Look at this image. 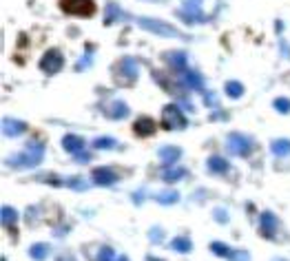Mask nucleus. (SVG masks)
Returning <instances> with one entry per match:
<instances>
[{"mask_svg": "<svg viewBox=\"0 0 290 261\" xmlns=\"http://www.w3.org/2000/svg\"><path fill=\"white\" fill-rule=\"evenodd\" d=\"M158 155H160V159H162V164H164V166H173L177 159L182 157V151L177 146H162L158 151Z\"/></svg>", "mask_w": 290, "mask_h": 261, "instance_id": "nucleus-13", "label": "nucleus"}, {"mask_svg": "<svg viewBox=\"0 0 290 261\" xmlns=\"http://www.w3.org/2000/svg\"><path fill=\"white\" fill-rule=\"evenodd\" d=\"M55 261H76V257H74L71 252H60V254H58V259H55Z\"/></svg>", "mask_w": 290, "mask_h": 261, "instance_id": "nucleus-38", "label": "nucleus"}, {"mask_svg": "<svg viewBox=\"0 0 290 261\" xmlns=\"http://www.w3.org/2000/svg\"><path fill=\"white\" fill-rule=\"evenodd\" d=\"M186 175H188L186 168H166L164 173H162L164 182H180V180H184Z\"/></svg>", "mask_w": 290, "mask_h": 261, "instance_id": "nucleus-24", "label": "nucleus"}, {"mask_svg": "<svg viewBox=\"0 0 290 261\" xmlns=\"http://www.w3.org/2000/svg\"><path fill=\"white\" fill-rule=\"evenodd\" d=\"M64 184L71 186V188H76V191H85V188H87V184L82 182V177H69V180H66Z\"/></svg>", "mask_w": 290, "mask_h": 261, "instance_id": "nucleus-31", "label": "nucleus"}, {"mask_svg": "<svg viewBox=\"0 0 290 261\" xmlns=\"http://www.w3.org/2000/svg\"><path fill=\"white\" fill-rule=\"evenodd\" d=\"M272 107L279 111V113H290V100L288 98H277L275 102H272Z\"/></svg>", "mask_w": 290, "mask_h": 261, "instance_id": "nucleus-29", "label": "nucleus"}, {"mask_svg": "<svg viewBox=\"0 0 290 261\" xmlns=\"http://www.w3.org/2000/svg\"><path fill=\"white\" fill-rule=\"evenodd\" d=\"M42 155H44V146L38 142H29L25 146V151L11 155L7 159V164L11 168H36L38 164L42 162Z\"/></svg>", "mask_w": 290, "mask_h": 261, "instance_id": "nucleus-1", "label": "nucleus"}, {"mask_svg": "<svg viewBox=\"0 0 290 261\" xmlns=\"http://www.w3.org/2000/svg\"><path fill=\"white\" fill-rule=\"evenodd\" d=\"M277 230V217L270 213V210H266V213H261V235L264 237H272Z\"/></svg>", "mask_w": 290, "mask_h": 261, "instance_id": "nucleus-14", "label": "nucleus"}, {"mask_svg": "<svg viewBox=\"0 0 290 261\" xmlns=\"http://www.w3.org/2000/svg\"><path fill=\"white\" fill-rule=\"evenodd\" d=\"M104 115L111 120H122V118H126L129 115V107H126L122 100H115V102H111L107 109H104Z\"/></svg>", "mask_w": 290, "mask_h": 261, "instance_id": "nucleus-11", "label": "nucleus"}, {"mask_svg": "<svg viewBox=\"0 0 290 261\" xmlns=\"http://www.w3.org/2000/svg\"><path fill=\"white\" fill-rule=\"evenodd\" d=\"M155 122L147 118V115H142V118H137L135 120V124H133V131H135V135H140V137H151L155 133Z\"/></svg>", "mask_w": 290, "mask_h": 261, "instance_id": "nucleus-10", "label": "nucleus"}, {"mask_svg": "<svg viewBox=\"0 0 290 261\" xmlns=\"http://www.w3.org/2000/svg\"><path fill=\"white\" fill-rule=\"evenodd\" d=\"M270 153L275 157H283V155L290 153V140H275L270 144Z\"/></svg>", "mask_w": 290, "mask_h": 261, "instance_id": "nucleus-21", "label": "nucleus"}, {"mask_svg": "<svg viewBox=\"0 0 290 261\" xmlns=\"http://www.w3.org/2000/svg\"><path fill=\"white\" fill-rule=\"evenodd\" d=\"M224 91H226V96H228V98H242L244 86H242V82L228 80V82H226V86H224Z\"/></svg>", "mask_w": 290, "mask_h": 261, "instance_id": "nucleus-25", "label": "nucleus"}, {"mask_svg": "<svg viewBox=\"0 0 290 261\" xmlns=\"http://www.w3.org/2000/svg\"><path fill=\"white\" fill-rule=\"evenodd\" d=\"M74 159H76V162H80V164H87V162H89V153L80 151V153H76V155H74Z\"/></svg>", "mask_w": 290, "mask_h": 261, "instance_id": "nucleus-34", "label": "nucleus"}, {"mask_svg": "<svg viewBox=\"0 0 290 261\" xmlns=\"http://www.w3.org/2000/svg\"><path fill=\"white\" fill-rule=\"evenodd\" d=\"M166 62H169L173 69L184 71V69H186V53H182V51H171V53H166Z\"/></svg>", "mask_w": 290, "mask_h": 261, "instance_id": "nucleus-18", "label": "nucleus"}, {"mask_svg": "<svg viewBox=\"0 0 290 261\" xmlns=\"http://www.w3.org/2000/svg\"><path fill=\"white\" fill-rule=\"evenodd\" d=\"M171 246L175 252H191L193 250V243L188 237H175V239L171 241Z\"/></svg>", "mask_w": 290, "mask_h": 261, "instance_id": "nucleus-22", "label": "nucleus"}, {"mask_svg": "<svg viewBox=\"0 0 290 261\" xmlns=\"http://www.w3.org/2000/svg\"><path fill=\"white\" fill-rule=\"evenodd\" d=\"M62 146H64V151H69V153H80L82 148H85V140H82L80 135H74V133H69V135H64L62 137Z\"/></svg>", "mask_w": 290, "mask_h": 261, "instance_id": "nucleus-15", "label": "nucleus"}, {"mask_svg": "<svg viewBox=\"0 0 290 261\" xmlns=\"http://www.w3.org/2000/svg\"><path fill=\"white\" fill-rule=\"evenodd\" d=\"M115 146H118V142L113 137H98L93 142V148H98V151H109V148H115Z\"/></svg>", "mask_w": 290, "mask_h": 261, "instance_id": "nucleus-27", "label": "nucleus"}, {"mask_svg": "<svg viewBox=\"0 0 290 261\" xmlns=\"http://www.w3.org/2000/svg\"><path fill=\"white\" fill-rule=\"evenodd\" d=\"M231 261H250V254L246 250H235V252H233V257H231Z\"/></svg>", "mask_w": 290, "mask_h": 261, "instance_id": "nucleus-33", "label": "nucleus"}, {"mask_svg": "<svg viewBox=\"0 0 290 261\" xmlns=\"http://www.w3.org/2000/svg\"><path fill=\"white\" fill-rule=\"evenodd\" d=\"M215 219H220L222 224H226V221H228V215H226V210H215Z\"/></svg>", "mask_w": 290, "mask_h": 261, "instance_id": "nucleus-37", "label": "nucleus"}, {"mask_svg": "<svg viewBox=\"0 0 290 261\" xmlns=\"http://www.w3.org/2000/svg\"><path fill=\"white\" fill-rule=\"evenodd\" d=\"M204 98H206V104H208V107H215V104H217V98L213 96V93L204 91Z\"/></svg>", "mask_w": 290, "mask_h": 261, "instance_id": "nucleus-35", "label": "nucleus"}, {"mask_svg": "<svg viewBox=\"0 0 290 261\" xmlns=\"http://www.w3.org/2000/svg\"><path fill=\"white\" fill-rule=\"evenodd\" d=\"M118 261H129V257H124V254H122V257H120Z\"/></svg>", "mask_w": 290, "mask_h": 261, "instance_id": "nucleus-40", "label": "nucleus"}, {"mask_svg": "<svg viewBox=\"0 0 290 261\" xmlns=\"http://www.w3.org/2000/svg\"><path fill=\"white\" fill-rule=\"evenodd\" d=\"M281 53H283V58H290V47H286L283 40H281Z\"/></svg>", "mask_w": 290, "mask_h": 261, "instance_id": "nucleus-39", "label": "nucleus"}, {"mask_svg": "<svg viewBox=\"0 0 290 261\" xmlns=\"http://www.w3.org/2000/svg\"><path fill=\"white\" fill-rule=\"evenodd\" d=\"M91 180H93V184H98V186H113L115 182H118V175H115V170H111L109 166H100V168H93Z\"/></svg>", "mask_w": 290, "mask_h": 261, "instance_id": "nucleus-9", "label": "nucleus"}, {"mask_svg": "<svg viewBox=\"0 0 290 261\" xmlns=\"http://www.w3.org/2000/svg\"><path fill=\"white\" fill-rule=\"evenodd\" d=\"M226 148L231 155H235V157H244V155H248L253 151V140H250L248 135H242V133H231V135L226 137Z\"/></svg>", "mask_w": 290, "mask_h": 261, "instance_id": "nucleus-6", "label": "nucleus"}, {"mask_svg": "<svg viewBox=\"0 0 290 261\" xmlns=\"http://www.w3.org/2000/svg\"><path fill=\"white\" fill-rule=\"evenodd\" d=\"M29 257L33 261H44L49 257V246L47 243H33V246L29 248Z\"/></svg>", "mask_w": 290, "mask_h": 261, "instance_id": "nucleus-20", "label": "nucleus"}, {"mask_svg": "<svg viewBox=\"0 0 290 261\" xmlns=\"http://www.w3.org/2000/svg\"><path fill=\"white\" fill-rule=\"evenodd\" d=\"M137 27H142V29H147L151 33H155V36H162V38H186L184 33H180L173 25L164 20H155V18H135Z\"/></svg>", "mask_w": 290, "mask_h": 261, "instance_id": "nucleus-3", "label": "nucleus"}, {"mask_svg": "<svg viewBox=\"0 0 290 261\" xmlns=\"http://www.w3.org/2000/svg\"><path fill=\"white\" fill-rule=\"evenodd\" d=\"M162 126L169 131H180V129H186V118L175 104H166L162 109Z\"/></svg>", "mask_w": 290, "mask_h": 261, "instance_id": "nucleus-5", "label": "nucleus"}, {"mask_svg": "<svg viewBox=\"0 0 290 261\" xmlns=\"http://www.w3.org/2000/svg\"><path fill=\"white\" fill-rule=\"evenodd\" d=\"M180 75H182L184 84H188V86H193V89H202L204 86V77L199 75V73H195V71L184 69V71H180Z\"/></svg>", "mask_w": 290, "mask_h": 261, "instance_id": "nucleus-17", "label": "nucleus"}, {"mask_svg": "<svg viewBox=\"0 0 290 261\" xmlns=\"http://www.w3.org/2000/svg\"><path fill=\"white\" fill-rule=\"evenodd\" d=\"M60 9L69 16L89 18V16L96 14V3L93 0H60Z\"/></svg>", "mask_w": 290, "mask_h": 261, "instance_id": "nucleus-4", "label": "nucleus"}, {"mask_svg": "<svg viewBox=\"0 0 290 261\" xmlns=\"http://www.w3.org/2000/svg\"><path fill=\"white\" fill-rule=\"evenodd\" d=\"M228 168H231V164H228L224 157H220V155H213V157L208 159V170H210V173L224 175V173H228Z\"/></svg>", "mask_w": 290, "mask_h": 261, "instance_id": "nucleus-16", "label": "nucleus"}, {"mask_svg": "<svg viewBox=\"0 0 290 261\" xmlns=\"http://www.w3.org/2000/svg\"><path fill=\"white\" fill-rule=\"evenodd\" d=\"M210 250H213V254H217V257H228V259L233 257V250L226 246V243H222V241L210 243Z\"/></svg>", "mask_w": 290, "mask_h": 261, "instance_id": "nucleus-26", "label": "nucleus"}, {"mask_svg": "<svg viewBox=\"0 0 290 261\" xmlns=\"http://www.w3.org/2000/svg\"><path fill=\"white\" fill-rule=\"evenodd\" d=\"M155 199H158L160 204H175L177 199H180V195H177L175 191H166V193H160V195H155Z\"/></svg>", "mask_w": 290, "mask_h": 261, "instance_id": "nucleus-28", "label": "nucleus"}, {"mask_svg": "<svg viewBox=\"0 0 290 261\" xmlns=\"http://www.w3.org/2000/svg\"><path fill=\"white\" fill-rule=\"evenodd\" d=\"M113 259H115L113 248H100V252L96 254V261H113Z\"/></svg>", "mask_w": 290, "mask_h": 261, "instance_id": "nucleus-30", "label": "nucleus"}, {"mask_svg": "<svg viewBox=\"0 0 290 261\" xmlns=\"http://www.w3.org/2000/svg\"><path fill=\"white\" fill-rule=\"evenodd\" d=\"M122 9L118 7V3H109L107 5V11H104V25H111V22H118L122 18Z\"/></svg>", "mask_w": 290, "mask_h": 261, "instance_id": "nucleus-19", "label": "nucleus"}, {"mask_svg": "<svg viewBox=\"0 0 290 261\" xmlns=\"http://www.w3.org/2000/svg\"><path fill=\"white\" fill-rule=\"evenodd\" d=\"M62 66H64V58L58 49H49L40 60V69H42V73H47V75H55Z\"/></svg>", "mask_w": 290, "mask_h": 261, "instance_id": "nucleus-7", "label": "nucleus"}, {"mask_svg": "<svg viewBox=\"0 0 290 261\" xmlns=\"http://www.w3.org/2000/svg\"><path fill=\"white\" fill-rule=\"evenodd\" d=\"M113 77H115L118 84H124V86L133 84V82L137 80V62H135V58L124 55L122 60H118V62L113 64Z\"/></svg>", "mask_w": 290, "mask_h": 261, "instance_id": "nucleus-2", "label": "nucleus"}, {"mask_svg": "<svg viewBox=\"0 0 290 261\" xmlns=\"http://www.w3.org/2000/svg\"><path fill=\"white\" fill-rule=\"evenodd\" d=\"M25 129H27V124H25V122H20V120H14V118H5L3 120V133H5V135H9V137L20 135V133H25Z\"/></svg>", "mask_w": 290, "mask_h": 261, "instance_id": "nucleus-12", "label": "nucleus"}, {"mask_svg": "<svg viewBox=\"0 0 290 261\" xmlns=\"http://www.w3.org/2000/svg\"><path fill=\"white\" fill-rule=\"evenodd\" d=\"M0 215H3V226H7V228H14L16 221H18V213H16L11 206H5Z\"/></svg>", "mask_w": 290, "mask_h": 261, "instance_id": "nucleus-23", "label": "nucleus"}, {"mask_svg": "<svg viewBox=\"0 0 290 261\" xmlns=\"http://www.w3.org/2000/svg\"><path fill=\"white\" fill-rule=\"evenodd\" d=\"M151 241H160L162 239V230L160 228H151Z\"/></svg>", "mask_w": 290, "mask_h": 261, "instance_id": "nucleus-36", "label": "nucleus"}, {"mask_svg": "<svg viewBox=\"0 0 290 261\" xmlns=\"http://www.w3.org/2000/svg\"><path fill=\"white\" fill-rule=\"evenodd\" d=\"M177 16H180L186 25H195V22H206V20H208L202 14V9H199L197 0H186V3H184V7L177 11Z\"/></svg>", "mask_w": 290, "mask_h": 261, "instance_id": "nucleus-8", "label": "nucleus"}, {"mask_svg": "<svg viewBox=\"0 0 290 261\" xmlns=\"http://www.w3.org/2000/svg\"><path fill=\"white\" fill-rule=\"evenodd\" d=\"M93 60V55H91V47H87V53H85V58L80 60V62L76 64V71H82V69H87V64Z\"/></svg>", "mask_w": 290, "mask_h": 261, "instance_id": "nucleus-32", "label": "nucleus"}]
</instances>
